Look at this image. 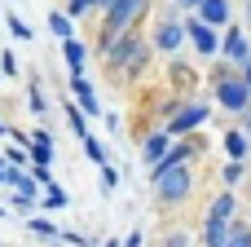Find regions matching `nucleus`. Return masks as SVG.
Listing matches in <instances>:
<instances>
[{"label": "nucleus", "mask_w": 251, "mask_h": 247, "mask_svg": "<svg viewBox=\"0 0 251 247\" xmlns=\"http://www.w3.org/2000/svg\"><path fill=\"white\" fill-rule=\"evenodd\" d=\"M146 4L150 0H115L110 9H106V22H101V35H97V49H115V40L124 35V31H132V22L146 13Z\"/></svg>", "instance_id": "f257e3e1"}, {"label": "nucleus", "mask_w": 251, "mask_h": 247, "mask_svg": "<svg viewBox=\"0 0 251 247\" xmlns=\"http://www.w3.org/2000/svg\"><path fill=\"white\" fill-rule=\"evenodd\" d=\"M229 247H251V225L234 221V230H229Z\"/></svg>", "instance_id": "a211bd4d"}, {"label": "nucleus", "mask_w": 251, "mask_h": 247, "mask_svg": "<svg viewBox=\"0 0 251 247\" xmlns=\"http://www.w3.org/2000/svg\"><path fill=\"white\" fill-rule=\"evenodd\" d=\"M66 124L84 137V106H71V102H66Z\"/></svg>", "instance_id": "6ab92c4d"}, {"label": "nucleus", "mask_w": 251, "mask_h": 247, "mask_svg": "<svg viewBox=\"0 0 251 247\" xmlns=\"http://www.w3.org/2000/svg\"><path fill=\"white\" fill-rule=\"evenodd\" d=\"M31 230H35V234H44V239H57V234H62L53 221H40V217H31Z\"/></svg>", "instance_id": "5701e85b"}, {"label": "nucleus", "mask_w": 251, "mask_h": 247, "mask_svg": "<svg viewBox=\"0 0 251 247\" xmlns=\"http://www.w3.org/2000/svg\"><path fill=\"white\" fill-rule=\"evenodd\" d=\"M185 243H190L185 234H168V247H185Z\"/></svg>", "instance_id": "7c9ffc66"}, {"label": "nucleus", "mask_w": 251, "mask_h": 247, "mask_svg": "<svg viewBox=\"0 0 251 247\" xmlns=\"http://www.w3.org/2000/svg\"><path fill=\"white\" fill-rule=\"evenodd\" d=\"M243 80H247V84H251V62H243Z\"/></svg>", "instance_id": "72a5a7b5"}, {"label": "nucleus", "mask_w": 251, "mask_h": 247, "mask_svg": "<svg viewBox=\"0 0 251 247\" xmlns=\"http://www.w3.org/2000/svg\"><path fill=\"white\" fill-rule=\"evenodd\" d=\"M4 159H9L13 168H22V164L31 159V150H26V146H4Z\"/></svg>", "instance_id": "aec40b11"}, {"label": "nucleus", "mask_w": 251, "mask_h": 247, "mask_svg": "<svg viewBox=\"0 0 251 247\" xmlns=\"http://www.w3.org/2000/svg\"><path fill=\"white\" fill-rule=\"evenodd\" d=\"M199 18H203L207 27H225V22H229V0H203V4H199Z\"/></svg>", "instance_id": "9b49d317"}, {"label": "nucleus", "mask_w": 251, "mask_h": 247, "mask_svg": "<svg viewBox=\"0 0 251 247\" xmlns=\"http://www.w3.org/2000/svg\"><path fill=\"white\" fill-rule=\"evenodd\" d=\"M71 22H75V18H71V13H62V9H53V13H49V31H53L57 40H75V27H71Z\"/></svg>", "instance_id": "4468645a"}, {"label": "nucleus", "mask_w": 251, "mask_h": 247, "mask_svg": "<svg viewBox=\"0 0 251 247\" xmlns=\"http://www.w3.org/2000/svg\"><path fill=\"white\" fill-rule=\"evenodd\" d=\"M243 181V159H229L225 164V186H238Z\"/></svg>", "instance_id": "4be33fe9"}, {"label": "nucleus", "mask_w": 251, "mask_h": 247, "mask_svg": "<svg viewBox=\"0 0 251 247\" xmlns=\"http://www.w3.org/2000/svg\"><path fill=\"white\" fill-rule=\"evenodd\" d=\"M225 150H229V159H243V164H247L251 137H247V133H238V128H229V133H225Z\"/></svg>", "instance_id": "f8f14e48"}, {"label": "nucleus", "mask_w": 251, "mask_h": 247, "mask_svg": "<svg viewBox=\"0 0 251 247\" xmlns=\"http://www.w3.org/2000/svg\"><path fill=\"white\" fill-rule=\"evenodd\" d=\"M247 4H251V0H247ZM247 18H251V9H247Z\"/></svg>", "instance_id": "e433bc0d"}, {"label": "nucleus", "mask_w": 251, "mask_h": 247, "mask_svg": "<svg viewBox=\"0 0 251 247\" xmlns=\"http://www.w3.org/2000/svg\"><path fill=\"white\" fill-rule=\"evenodd\" d=\"M141 243H146V234H141V230H132V234L124 239V247H141Z\"/></svg>", "instance_id": "c756f323"}, {"label": "nucleus", "mask_w": 251, "mask_h": 247, "mask_svg": "<svg viewBox=\"0 0 251 247\" xmlns=\"http://www.w3.org/2000/svg\"><path fill=\"white\" fill-rule=\"evenodd\" d=\"M0 186H9V159H0Z\"/></svg>", "instance_id": "2f4dec72"}, {"label": "nucleus", "mask_w": 251, "mask_h": 247, "mask_svg": "<svg viewBox=\"0 0 251 247\" xmlns=\"http://www.w3.org/2000/svg\"><path fill=\"white\" fill-rule=\"evenodd\" d=\"M4 133H13V128H9V124H4V119H0V137H4Z\"/></svg>", "instance_id": "f704fd0d"}, {"label": "nucleus", "mask_w": 251, "mask_h": 247, "mask_svg": "<svg viewBox=\"0 0 251 247\" xmlns=\"http://www.w3.org/2000/svg\"><path fill=\"white\" fill-rule=\"evenodd\" d=\"M101 247H124V243H119V239H110V243H101Z\"/></svg>", "instance_id": "c9c22d12"}, {"label": "nucleus", "mask_w": 251, "mask_h": 247, "mask_svg": "<svg viewBox=\"0 0 251 247\" xmlns=\"http://www.w3.org/2000/svg\"><path fill=\"white\" fill-rule=\"evenodd\" d=\"M31 177H35L40 186H53V172H49V164H35V168H31Z\"/></svg>", "instance_id": "cd10ccee"}, {"label": "nucleus", "mask_w": 251, "mask_h": 247, "mask_svg": "<svg viewBox=\"0 0 251 247\" xmlns=\"http://www.w3.org/2000/svg\"><path fill=\"white\" fill-rule=\"evenodd\" d=\"M71 88H75V97H79L84 115H106V110H101V102H97V93H93V84H88V75H71Z\"/></svg>", "instance_id": "1a4fd4ad"}, {"label": "nucleus", "mask_w": 251, "mask_h": 247, "mask_svg": "<svg viewBox=\"0 0 251 247\" xmlns=\"http://www.w3.org/2000/svg\"><path fill=\"white\" fill-rule=\"evenodd\" d=\"M176 4H181V9H199L203 0H176Z\"/></svg>", "instance_id": "473e14b6"}, {"label": "nucleus", "mask_w": 251, "mask_h": 247, "mask_svg": "<svg viewBox=\"0 0 251 247\" xmlns=\"http://www.w3.org/2000/svg\"><path fill=\"white\" fill-rule=\"evenodd\" d=\"M0 71H4V75H13V71H18V62H13V53H0Z\"/></svg>", "instance_id": "c85d7f7f"}, {"label": "nucleus", "mask_w": 251, "mask_h": 247, "mask_svg": "<svg viewBox=\"0 0 251 247\" xmlns=\"http://www.w3.org/2000/svg\"><path fill=\"white\" fill-rule=\"evenodd\" d=\"M9 31H13L18 40H35V35H31V27H26L22 18H9Z\"/></svg>", "instance_id": "a878e982"}, {"label": "nucleus", "mask_w": 251, "mask_h": 247, "mask_svg": "<svg viewBox=\"0 0 251 247\" xmlns=\"http://www.w3.org/2000/svg\"><path fill=\"white\" fill-rule=\"evenodd\" d=\"M62 57L71 62V75H84V44L79 40H62Z\"/></svg>", "instance_id": "2eb2a0df"}, {"label": "nucleus", "mask_w": 251, "mask_h": 247, "mask_svg": "<svg viewBox=\"0 0 251 247\" xmlns=\"http://www.w3.org/2000/svg\"><path fill=\"white\" fill-rule=\"evenodd\" d=\"M150 177H154V190H159L163 203H181V199L190 194V186H194V177H190L185 164H176V168H168V172H150Z\"/></svg>", "instance_id": "f03ea898"}, {"label": "nucleus", "mask_w": 251, "mask_h": 247, "mask_svg": "<svg viewBox=\"0 0 251 247\" xmlns=\"http://www.w3.org/2000/svg\"><path fill=\"white\" fill-rule=\"evenodd\" d=\"M115 186H119V172L110 164H101V190H115Z\"/></svg>", "instance_id": "bb28decb"}, {"label": "nucleus", "mask_w": 251, "mask_h": 247, "mask_svg": "<svg viewBox=\"0 0 251 247\" xmlns=\"http://www.w3.org/2000/svg\"><path fill=\"white\" fill-rule=\"evenodd\" d=\"M93 4H97V0H66V13H71V18H84Z\"/></svg>", "instance_id": "393cba45"}, {"label": "nucleus", "mask_w": 251, "mask_h": 247, "mask_svg": "<svg viewBox=\"0 0 251 247\" xmlns=\"http://www.w3.org/2000/svg\"><path fill=\"white\" fill-rule=\"evenodd\" d=\"M0 217H4V208H0Z\"/></svg>", "instance_id": "4c0bfd02"}, {"label": "nucleus", "mask_w": 251, "mask_h": 247, "mask_svg": "<svg viewBox=\"0 0 251 247\" xmlns=\"http://www.w3.org/2000/svg\"><path fill=\"white\" fill-rule=\"evenodd\" d=\"M212 119V110L203 106V102H190V106H181V110H172V119H168V133L172 137H185V133H194V128H203Z\"/></svg>", "instance_id": "20e7f679"}, {"label": "nucleus", "mask_w": 251, "mask_h": 247, "mask_svg": "<svg viewBox=\"0 0 251 247\" xmlns=\"http://www.w3.org/2000/svg\"><path fill=\"white\" fill-rule=\"evenodd\" d=\"M185 40H190V31H185V22L172 18V13H168V18L159 22V31H154V49H163V53H176Z\"/></svg>", "instance_id": "423d86ee"}, {"label": "nucleus", "mask_w": 251, "mask_h": 247, "mask_svg": "<svg viewBox=\"0 0 251 247\" xmlns=\"http://www.w3.org/2000/svg\"><path fill=\"white\" fill-rule=\"evenodd\" d=\"M185 31H190V44H194L203 57L221 53V44H225V35H216V27H207L203 18H185Z\"/></svg>", "instance_id": "39448f33"}, {"label": "nucleus", "mask_w": 251, "mask_h": 247, "mask_svg": "<svg viewBox=\"0 0 251 247\" xmlns=\"http://www.w3.org/2000/svg\"><path fill=\"white\" fill-rule=\"evenodd\" d=\"M44 208H66V190L49 186V194H44Z\"/></svg>", "instance_id": "b1692460"}, {"label": "nucleus", "mask_w": 251, "mask_h": 247, "mask_svg": "<svg viewBox=\"0 0 251 247\" xmlns=\"http://www.w3.org/2000/svg\"><path fill=\"white\" fill-rule=\"evenodd\" d=\"M84 155H88L93 164H106V159H110L106 146H101V137H84Z\"/></svg>", "instance_id": "f3484780"}, {"label": "nucleus", "mask_w": 251, "mask_h": 247, "mask_svg": "<svg viewBox=\"0 0 251 247\" xmlns=\"http://www.w3.org/2000/svg\"><path fill=\"white\" fill-rule=\"evenodd\" d=\"M26 102H31V115H44V93H40V84L26 88Z\"/></svg>", "instance_id": "412c9836"}, {"label": "nucleus", "mask_w": 251, "mask_h": 247, "mask_svg": "<svg viewBox=\"0 0 251 247\" xmlns=\"http://www.w3.org/2000/svg\"><path fill=\"white\" fill-rule=\"evenodd\" d=\"M221 53H225L229 62H251V40L243 35V27H229V31H225V44H221Z\"/></svg>", "instance_id": "0eeeda50"}, {"label": "nucleus", "mask_w": 251, "mask_h": 247, "mask_svg": "<svg viewBox=\"0 0 251 247\" xmlns=\"http://www.w3.org/2000/svg\"><path fill=\"white\" fill-rule=\"evenodd\" d=\"M229 230H234V221H203V247H229Z\"/></svg>", "instance_id": "9d476101"}, {"label": "nucleus", "mask_w": 251, "mask_h": 247, "mask_svg": "<svg viewBox=\"0 0 251 247\" xmlns=\"http://www.w3.org/2000/svg\"><path fill=\"white\" fill-rule=\"evenodd\" d=\"M207 217L212 221H234V194L225 190V194H216L212 199V208H207Z\"/></svg>", "instance_id": "dca6fc26"}, {"label": "nucleus", "mask_w": 251, "mask_h": 247, "mask_svg": "<svg viewBox=\"0 0 251 247\" xmlns=\"http://www.w3.org/2000/svg\"><path fill=\"white\" fill-rule=\"evenodd\" d=\"M216 102L225 106V110H247L251 106V84L243 80V75H229V80H216Z\"/></svg>", "instance_id": "7ed1b4c3"}, {"label": "nucleus", "mask_w": 251, "mask_h": 247, "mask_svg": "<svg viewBox=\"0 0 251 247\" xmlns=\"http://www.w3.org/2000/svg\"><path fill=\"white\" fill-rule=\"evenodd\" d=\"M168 150H172V133L163 128V133H154V137H146V146H141V159L154 168V164H163L168 159Z\"/></svg>", "instance_id": "6e6552de"}, {"label": "nucleus", "mask_w": 251, "mask_h": 247, "mask_svg": "<svg viewBox=\"0 0 251 247\" xmlns=\"http://www.w3.org/2000/svg\"><path fill=\"white\" fill-rule=\"evenodd\" d=\"M31 159L35 164H53V137L44 128H35V137H31Z\"/></svg>", "instance_id": "ddd939ff"}]
</instances>
